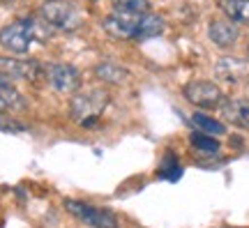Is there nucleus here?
Here are the masks:
<instances>
[{"instance_id": "obj_1", "label": "nucleus", "mask_w": 249, "mask_h": 228, "mask_svg": "<svg viewBox=\"0 0 249 228\" xmlns=\"http://www.w3.org/2000/svg\"><path fill=\"white\" fill-rule=\"evenodd\" d=\"M111 102L107 88H90L70 99V118L81 127H92Z\"/></svg>"}, {"instance_id": "obj_2", "label": "nucleus", "mask_w": 249, "mask_h": 228, "mask_svg": "<svg viewBox=\"0 0 249 228\" xmlns=\"http://www.w3.org/2000/svg\"><path fill=\"white\" fill-rule=\"evenodd\" d=\"M35 39H39V23L30 17L17 18L5 28H0V46L5 51L14 53V55L28 53V49L33 46Z\"/></svg>"}, {"instance_id": "obj_3", "label": "nucleus", "mask_w": 249, "mask_h": 228, "mask_svg": "<svg viewBox=\"0 0 249 228\" xmlns=\"http://www.w3.org/2000/svg\"><path fill=\"white\" fill-rule=\"evenodd\" d=\"M39 14L55 30H76L81 26V14L71 2H65V0H46Z\"/></svg>"}, {"instance_id": "obj_4", "label": "nucleus", "mask_w": 249, "mask_h": 228, "mask_svg": "<svg viewBox=\"0 0 249 228\" xmlns=\"http://www.w3.org/2000/svg\"><path fill=\"white\" fill-rule=\"evenodd\" d=\"M182 95L189 104L198 106V108H222V104L226 102L222 88L213 81H189L182 88Z\"/></svg>"}, {"instance_id": "obj_5", "label": "nucleus", "mask_w": 249, "mask_h": 228, "mask_svg": "<svg viewBox=\"0 0 249 228\" xmlns=\"http://www.w3.org/2000/svg\"><path fill=\"white\" fill-rule=\"evenodd\" d=\"M67 212H71L74 217H79L81 221H86L92 228H118V217L107 208H97V205H88L81 201H65Z\"/></svg>"}, {"instance_id": "obj_6", "label": "nucleus", "mask_w": 249, "mask_h": 228, "mask_svg": "<svg viewBox=\"0 0 249 228\" xmlns=\"http://www.w3.org/2000/svg\"><path fill=\"white\" fill-rule=\"evenodd\" d=\"M46 81L51 83V88H55L62 95H76L81 88V71L74 65H65V62H55L46 67Z\"/></svg>"}, {"instance_id": "obj_7", "label": "nucleus", "mask_w": 249, "mask_h": 228, "mask_svg": "<svg viewBox=\"0 0 249 228\" xmlns=\"http://www.w3.org/2000/svg\"><path fill=\"white\" fill-rule=\"evenodd\" d=\"M0 74L9 79L37 81L46 76V67L39 60H18V58H0Z\"/></svg>"}, {"instance_id": "obj_8", "label": "nucleus", "mask_w": 249, "mask_h": 228, "mask_svg": "<svg viewBox=\"0 0 249 228\" xmlns=\"http://www.w3.org/2000/svg\"><path fill=\"white\" fill-rule=\"evenodd\" d=\"M208 37L214 46L229 49L238 42L240 30H238V23H233L231 18H213L210 26H208Z\"/></svg>"}, {"instance_id": "obj_9", "label": "nucleus", "mask_w": 249, "mask_h": 228, "mask_svg": "<svg viewBox=\"0 0 249 228\" xmlns=\"http://www.w3.org/2000/svg\"><path fill=\"white\" fill-rule=\"evenodd\" d=\"M139 18L141 17H124V14L113 12L111 17H107L102 21V28H104L111 37H118V39H134V30H136Z\"/></svg>"}, {"instance_id": "obj_10", "label": "nucleus", "mask_w": 249, "mask_h": 228, "mask_svg": "<svg viewBox=\"0 0 249 228\" xmlns=\"http://www.w3.org/2000/svg\"><path fill=\"white\" fill-rule=\"evenodd\" d=\"M222 115L226 123L240 129H249V99H240V97L226 99L222 104Z\"/></svg>"}, {"instance_id": "obj_11", "label": "nucleus", "mask_w": 249, "mask_h": 228, "mask_svg": "<svg viewBox=\"0 0 249 228\" xmlns=\"http://www.w3.org/2000/svg\"><path fill=\"white\" fill-rule=\"evenodd\" d=\"M217 74L229 83H245L249 81V62L240 58H222L217 62Z\"/></svg>"}, {"instance_id": "obj_12", "label": "nucleus", "mask_w": 249, "mask_h": 228, "mask_svg": "<svg viewBox=\"0 0 249 228\" xmlns=\"http://www.w3.org/2000/svg\"><path fill=\"white\" fill-rule=\"evenodd\" d=\"M95 76L102 83H107V86H123V83L129 81V71L113 60H102L95 67Z\"/></svg>"}, {"instance_id": "obj_13", "label": "nucleus", "mask_w": 249, "mask_h": 228, "mask_svg": "<svg viewBox=\"0 0 249 228\" xmlns=\"http://www.w3.org/2000/svg\"><path fill=\"white\" fill-rule=\"evenodd\" d=\"M164 28H166L164 18H161L160 14H152V12H148V14H143V17L139 18L136 30H134V39H136V42H143V39L160 37L161 33H164Z\"/></svg>"}, {"instance_id": "obj_14", "label": "nucleus", "mask_w": 249, "mask_h": 228, "mask_svg": "<svg viewBox=\"0 0 249 228\" xmlns=\"http://www.w3.org/2000/svg\"><path fill=\"white\" fill-rule=\"evenodd\" d=\"M219 9L233 23L249 26V0H219Z\"/></svg>"}, {"instance_id": "obj_15", "label": "nucleus", "mask_w": 249, "mask_h": 228, "mask_svg": "<svg viewBox=\"0 0 249 228\" xmlns=\"http://www.w3.org/2000/svg\"><path fill=\"white\" fill-rule=\"evenodd\" d=\"M189 123L194 124L196 132L201 134H208V136H222V134H226V124L222 123V120H214V118H210V115L205 113H192V118H189Z\"/></svg>"}, {"instance_id": "obj_16", "label": "nucleus", "mask_w": 249, "mask_h": 228, "mask_svg": "<svg viewBox=\"0 0 249 228\" xmlns=\"http://www.w3.org/2000/svg\"><path fill=\"white\" fill-rule=\"evenodd\" d=\"M0 97L5 99L7 108H23L26 106V99L17 90L14 81L9 79V76H5V74H0Z\"/></svg>"}, {"instance_id": "obj_17", "label": "nucleus", "mask_w": 249, "mask_h": 228, "mask_svg": "<svg viewBox=\"0 0 249 228\" xmlns=\"http://www.w3.org/2000/svg\"><path fill=\"white\" fill-rule=\"evenodd\" d=\"M113 12L124 17H143L150 12L148 0H113Z\"/></svg>"}, {"instance_id": "obj_18", "label": "nucleus", "mask_w": 249, "mask_h": 228, "mask_svg": "<svg viewBox=\"0 0 249 228\" xmlns=\"http://www.w3.org/2000/svg\"><path fill=\"white\" fill-rule=\"evenodd\" d=\"M189 143L194 145L198 152H203V155H217L219 152V140L214 139V136H208V134H201V132H194L189 136Z\"/></svg>"}, {"instance_id": "obj_19", "label": "nucleus", "mask_w": 249, "mask_h": 228, "mask_svg": "<svg viewBox=\"0 0 249 228\" xmlns=\"http://www.w3.org/2000/svg\"><path fill=\"white\" fill-rule=\"evenodd\" d=\"M180 175H182V166H180V161L176 159V155H166L164 157V161L160 164V177L161 180H169V182H176V180H180Z\"/></svg>"}, {"instance_id": "obj_20", "label": "nucleus", "mask_w": 249, "mask_h": 228, "mask_svg": "<svg viewBox=\"0 0 249 228\" xmlns=\"http://www.w3.org/2000/svg\"><path fill=\"white\" fill-rule=\"evenodd\" d=\"M2 111H7V104H5V99L0 97V113H2Z\"/></svg>"}, {"instance_id": "obj_21", "label": "nucleus", "mask_w": 249, "mask_h": 228, "mask_svg": "<svg viewBox=\"0 0 249 228\" xmlns=\"http://www.w3.org/2000/svg\"><path fill=\"white\" fill-rule=\"evenodd\" d=\"M92 2H95V0H92Z\"/></svg>"}]
</instances>
